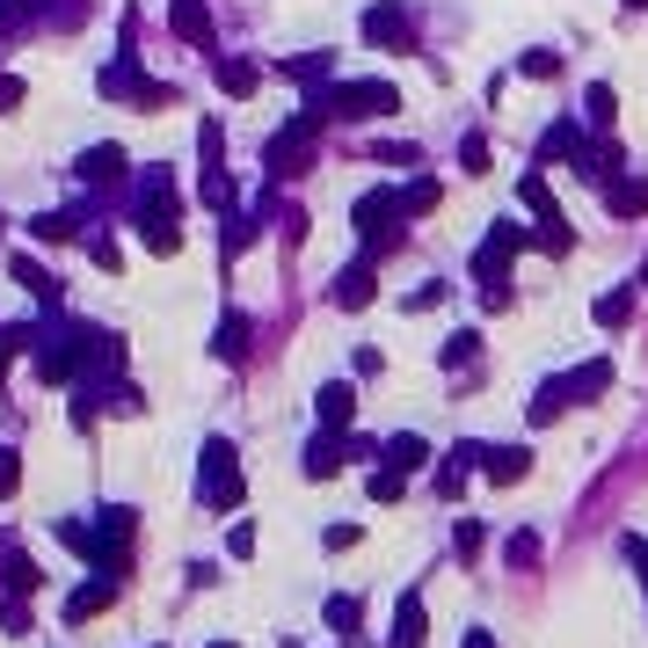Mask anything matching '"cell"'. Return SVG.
Listing matches in <instances>:
<instances>
[{
	"label": "cell",
	"mask_w": 648,
	"mask_h": 648,
	"mask_svg": "<svg viewBox=\"0 0 648 648\" xmlns=\"http://www.w3.org/2000/svg\"><path fill=\"white\" fill-rule=\"evenodd\" d=\"M146 248H153V256H175V248H183V226H175V219H146Z\"/></svg>",
	"instance_id": "obj_29"
},
{
	"label": "cell",
	"mask_w": 648,
	"mask_h": 648,
	"mask_svg": "<svg viewBox=\"0 0 648 648\" xmlns=\"http://www.w3.org/2000/svg\"><path fill=\"white\" fill-rule=\"evenodd\" d=\"M459 169H466V175L488 169V139H481V132H466V139H459Z\"/></svg>",
	"instance_id": "obj_36"
},
{
	"label": "cell",
	"mask_w": 648,
	"mask_h": 648,
	"mask_svg": "<svg viewBox=\"0 0 648 648\" xmlns=\"http://www.w3.org/2000/svg\"><path fill=\"white\" fill-rule=\"evenodd\" d=\"M525 248V226H510V219H496L488 226V240L474 248V277L481 285H503V270H510V256Z\"/></svg>",
	"instance_id": "obj_8"
},
{
	"label": "cell",
	"mask_w": 648,
	"mask_h": 648,
	"mask_svg": "<svg viewBox=\"0 0 648 648\" xmlns=\"http://www.w3.org/2000/svg\"><path fill=\"white\" fill-rule=\"evenodd\" d=\"M437 204V183H409V190H401V212H431Z\"/></svg>",
	"instance_id": "obj_40"
},
{
	"label": "cell",
	"mask_w": 648,
	"mask_h": 648,
	"mask_svg": "<svg viewBox=\"0 0 648 648\" xmlns=\"http://www.w3.org/2000/svg\"><path fill=\"white\" fill-rule=\"evenodd\" d=\"M358 29H364V45H379V51H415V8H401V0H372Z\"/></svg>",
	"instance_id": "obj_7"
},
{
	"label": "cell",
	"mask_w": 648,
	"mask_h": 648,
	"mask_svg": "<svg viewBox=\"0 0 648 648\" xmlns=\"http://www.w3.org/2000/svg\"><path fill=\"white\" fill-rule=\"evenodd\" d=\"M372 291L379 285H372V256H364V263H350L336 277V307H372Z\"/></svg>",
	"instance_id": "obj_17"
},
{
	"label": "cell",
	"mask_w": 648,
	"mask_h": 648,
	"mask_svg": "<svg viewBox=\"0 0 648 648\" xmlns=\"http://www.w3.org/2000/svg\"><path fill=\"white\" fill-rule=\"evenodd\" d=\"M620 8H648V0H620Z\"/></svg>",
	"instance_id": "obj_47"
},
{
	"label": "cell",
	"mask_w": 648,
	"mask_h": 648,
	"mask_svg": "<svg viewBox=\"0 0 648 648\" xmlns=\"http://www.w3.org/2000/svg\"><path fill=\"white\" fill-rule=\"evenodd\" d=\"M212 648H234V641H212Z\"/></svg>",
	"instance_id": "obj_48"
},
{
	"label": "cell",
	"mask_w": 648,
	"mask_h": 648,
	"mask_svg": "<svg viewBox=\"0 0 648 648\" xmlns=\"http://www.w3.org/2000/svg\"><path fill=\"white\" fill-rule=\"evenodd\" d=\"M423 626H431V612L415 598H401V620H394V648H423Z\"/></svg>",
	"instance_id": "obj_21"
},
{
	"label": "cell",
	"mask_w": 648,
	"mask_h": 648,
	"mask_svg": "<svg viewBox=\"0 0 648 648\" xmlns=\"http://www.w3.org/2000/svg\"><path fill=\"white\" fill-rule=\"evenodd\" d=\"M0 576H8V590H15V598H29V590H37V569H29L23 553H8V569H0Z\"/></svg>",
	"instance_id": "obj_35"
},
{
	"label": "cell",
	"mask_w": 648,
	"mask_h": 648,
	"mask_svg": "<svg viewBox=\"0 0 648 648\" xmlns=\"http://www.w3.org/2000/svg\"><path fill=\"white\" fill-rule=\"evenodd\" d=\"M569 401H590V394H605V386H612V364L605 358H590V364H576V372H569Z\"/></svg>",
	"instance_id": "obj_18"
},
{
	"label": "cell",
	"mask_w": 648,
	"mask_h": 648,
	"mask_svg": "<svg viewBox=\"0 0 648 648\" xmlns=\"http://www.w3.org/2000/svg\"><path fill=\"white\" fill-rule=\"evenodd\" d=\"M583 124H590V132L612 124V88H605V80H590V96H583Z\"/></svg>",
	"instance_id": "obj_28"
},
{
	"label": "cell",
	"mask_w": 648,
	"mask_h": 648,
	"mask_svg": "<svg viewBox=\"0 0 648 648\" xmlns=\"http://www.w3.org/2000/svg\"><path fill=\"white\" fill-rule=\"evenodd\" d=\"M80 226H88V219H80V212H45V219H29V234L45 240V248H51V240H73V234H80Z\"/></svg>",
	"instance_id": "obj_22"
},
{
	"label": "cell",
	"mask_w": 648,
	"mask_h": 648,
	"mask_svg": "<svg viewBox=\"0 0 648 648\" xmlns=\"http://www.w3.org/2000/svg\"><path fill=\"white\" fill-rule=\"evenodd\" d=\"M590 313H598V328H626V321H634V291H605Z\"/></svg>",
	"instance_id": "obj_26"
},
{
	"label": "cell",
	"mask_w": 648,
	"mask_h": 648,
	"mask_svg": "<svg viewBox=\"0 0 648 648\" xmlns=\"http://www.w3.org/2000/svg\"><path fill=\"white\" fill-rule=\"evenodd\" d=\"M169 29L183 37V45L212 51V8H204V0H175V8H169Z\"/></svg>",
	"instance_id": "obj_11"
},
{
	"label": "cell",
	"mask_w": 648,
	"mask_h": 648,
	"mask_svg": "<svg viewBox=\"0 0 648 648\" xmlns=\"http://www.w3.org/2000/svg\"><path fill=\"white\" fill-rule=\"evenodd\" d=\"M23 96H29L23 80H15V73H0V110H23Z\"/></svg>",
	"instance_id": "obj_43"
},
{
	"label": "cell",
	"mask_w": 648,
	"mask_h": 648,
	"mask_svg": "<svg viewBox=\"0 0 648 648\" xmlns=\"http://www.w3.org/2000/svg\"><path fill=\"white\" fill-rule=\"evenodd\" d=\"M518 197H525V204H532V219H539V248H547V256H569V248H576V234H569V219H561V204H553L547 175L532 169L525 183H518Z\"/></svg>",
	"instance_id": "obj_5"
},
{
	"label": "cell",
	"mask_w": 648,
	"mask_h": 648,
	"mask_svg": "<svg viewBox=\"0 0 648 648\" xmlns=\"http://www.w3.org/2000/svg\"><path fill=\"white\" fill-rule=\"evenodd\" d=\"M240 248H256V219H226V256H240Z\"/></svg>",
	"instance_id": "obj_38"
},
{
	"label": "cell",
	"mask_w": 648,
	"mask_h": 648,
	"mask_svg": "<svg viewBox=\"0 0 648 648\" xmlns=\"http://www.w3.org/2000/svg\"><path fill=\"white\" fill-rule=\"evenodd\" d=\"M212 350H219V364H240V358H248V313H226V321H219V342H212Z\"/></svg>",
	"instance_id": "obj_20"
},
{
	"label": "cell",
	"mask_w": 648,
	"mask_h": 648,
	"mask_svg": "<svg viewBox=\"0 0 648 648\" xmlns=\"http://www.w3.org/2000/svg\"><path fill=\"white\" fill-rule=\"evenodd\" d=\"M532 561H539V532H518L510 539V569H532Z\"/></svg>",
	"instance_id": "obj_39"
},
{
	"label": "cell",
	"mask_w": 648,
	"mask_h": 648,
	"mask_svg": "<svg viewBox=\"0 0 648 648\" xmlns=\"http://www.w3.org/2000/svg\"><path fill=\"white\" fill-rule=\"evenodd\" d=\"M8 270H15V285H29V291H37V299H59V285H51V277H45V270H37V263H29V256H15V263H8Z\"/></svg>",
	"instance_id": "obj_31"
},
{
	"label": "cell",
	"mask_w": 648,
	"mask_h": 648,
	"mask_svg": "<svg viewBox=\"0 0 648 648\" xmlns=\"http://www.w3.org/2000/svg\"><path fill=\"white\" fill-rule=\"evenodd\" d=\"M328 66H336V59H328V51H299V59H285V80H299V88H321V80H328Z\"/></svg>",
	"instance_id": "obj_19"
},
{
	"label": "cell",
	"mask_w": 648,
	"mask_h": 648,
	"mask_svg": "<svg viewBox=\"0 0 648 648\" xmlns=\"http://www.w3.org/2000/svg\"><path fill=\"white\" fill-rule=\"evenodd\" d=\"M466 648H496V641H488V634H481V626H474V634H466Z\"/></svg>",
	"instance_id": "obj_46"
},
{
	"label": "cell",
	"mask_w": 648,
	"mask_h": 648,
	"mask_svg": "<svg viewBox=\"0 0 648 648\" xmlns=\"http://www.w3.org/2000/svg\"><path fill=\"white\" fill-rule=\"evenodd\" d=\"M313 132H321V117H313V110H307V117H291L285 132H277V139L263 146V169L277 175V183H285V175H299V169H307V161H313Z\"/></svg>",
	"instance_id": "obj_6"
},
{
	"label": "cell",
	"mask_w": 648,
	"mask_h": 648,
	"mask_svg": "<svg viewBox=\"0 0 648 648\" xmlns=\"http://www.w3.org/2000/svg\"><path fill=\"white\" fill-rule=\"evenodd\" d=\"M256 80H263V73L248 66V59H219V88H226V96H256Z\"/></svg>",
	"instance_id": "obj_24"
},
{
	"label": "cell",
	"mask_w": 648,
	"mask_h": 648,
	"mask_svg": "<svg viewBox=\"0 0 648 648\" xmlns=\"http://www.w3.org/2000/svg\"><path fill=\"white\" fill-rule=\"evenodd\" d=\"M96 88L110 102H146V110H169V102H175V88H169V80H146L139 59H110V66L96 73Z\"/></svg>",
	"instance_id": "obj_4"
},
{
	"label": "cell",
	"mask_w": 648,
	"mask_h": 648,
	"mask_svg": "<svg viewBox=\"0 0 648 648\" xmlns=\"http://www.w3.org/2000/svg\"><path fill=\"white\" fill-rule=\"evenodd\" d=\"M386 459H394L401 474H415V466L431 459V445H423V437H394V445H386Z\"/></svg>",
	"instance_id": "obj_30"
},
{
	"label": "cell",
	"mask_w": 648,
	"mask_h": 648,
	"mask_svg": "<svg viewBox=\"0 0 648 648\" xmlns=\"http://www.w3.org/2000/svg\"><path fill=\"white\" fill-rule=\"evenodd\" d=\"M197 190H204V204H234V175H226V169H204V183H197Z\"/></svg>",
	"instance_id": "obj_37"
},
{
	"label": "cell",
	"mask_w": 648,
	"mask_h": 648,
	"mask_svg": "<svg viewBox=\"0 0 648 648\" xmlns=\"http://www.w3.org/2000/svg\"><path fill=\"white\" fill-rule=\"evenodd\" d=\"M481 466H488V481H503V488H510V481L532 474V452H525V445H496V452H481Z\"/></svg>",
	"instance_id": "obj_16"
},
{
	"label": "cell",
	"mask_w": 648,
	"mask_h": 648,
	"mask_svg": "<svg viewBox=\"0 0 648 648\" xmlns=\"http://www.w3.org/2000/svg\"><path fill=\"white\" fill-rule=\"evenodd\" d=\"M197 503L204 510H234L240 503V452L226 437H204V466H197Z\"/></svg>",
	"instance_id": "obj_3"
},
{
	"label": "cell",
	"mask_w": 648,
	"mask_h": 648,
	"mask_svg": "<svg viewBox=\"0 0 648 648\" xmlns=\"http://www.w3.org/2000/svg\"><path fill=\"white\" fill-rule=\"evenodd\" d=\"M117 590H124V576H102V569H96V583H80V590L66 598V620H96V612L117 598Z\"/></svg>",
	"instance_id": "obj_12"
},
{
	"label": "cell",
	"mask_w": 648,
	"mask_h": 648,
	"mask_svg": "<svg viewBox=\"0 0 648 648\" xmlns=\"http://www.w3.org/2000/svg\"><path fill=\"white\" fill-rule=\"evenodd\" d=\"M605 204H612V219H641L648 212V183L641 175H612V183H605Z\"/></svg>",
	"instance_id": "obj_14"
},
{
	"label": "cell",
	"mask_w": 648,
	"mask_h": 648,
	"mask_svg": "<svg viewBox=\"0 0 648 648\" xmlns=\"http://www.w3.org/2000/svg\"><path fill=\"white\" fill-rule=\"evenodd\" d=\"M342 459H350L342 431H328V423H321V437L307 445V474H313V481H328V474H342Z\"/></svg>",
	"instance_id": "obj_13"
},
{
	"label": "cell",
	"mask_w": 648,
	"mask_h": 648,
	"mask_svg": "<svg viewBox=\"0 0 648 648\" xmlns=\"http://www.w3.org/2000/svg\"><path fill=\"white\" fill-rule=\"evenodd\" d=\"M518 73H525V80H553V73H561V51H547V45L518 51Z\"/></svg>",
	"instance_id": "obj_27"
},
{
	"label": "cell",
	"mask_w": 648,
	"mask_h": 648,
	"mask_svg": "<svg viewBox=\"0 0 648 648\" xmlns=\"http://www.w3.org/2000/svg\"><path fill=\"white\" fill-rule=\"evenodd\" d=\"M73 175H80V183H88V190H117L124 175H132V161H124V146H88V153H80V161H73Z\"/></svg>",
	"instance_id": "obj_9"
},
{
	"label": "cell",
	"mask_w": 648,
	"mask_h": 648,
	"mask_svg": "<svg viewBox=\"0 0 648 648\" xmlns=\"http://www.w3.org/2000/svg\"><path fill=\"white\" fill-rule=\"evenodd\" d=\"M313 409H321V423H328V431H342V423H350V415H358V386H321V394H313Z\"/></svg>",
	"instance_id": "obj_15"
},
{
	"label": "cell",
	"mask_w": 648,
	"mask_h": 648,
	"mask_svg": "<svg viewBox=\"0 0 648 648\" xmlns=\"http://www.w3.org/2000/svg\"><path fill=\"white\" fill-rule=\"evenodd\" d=\"M372 153H379V161H401V169H423V153H415V146H372Z\"/></svg>",
	"instance_id": "obj_44"
},
{
	"label": "cell",
	"mask_w": 648,
	"mask_h": 648,
	"mask_svg": "<svg viewBox=\"0 0 648 648\" xmlns=\"http://www.w3.org/2000/svg\"><path fill=\"white\" fill-rule=\"evenodd\" d=\"M401 496H409V474H401V466L372 474V503H401Z\"/></svg>",
	"instance_id": "obj_33"
},
{
	"label": "cell",
	"mask_w": 648,
	"mask_h": 648,
	"mask_svg": "<svg viewBox=\"0 0 648 648\" xmlns=\"http://www.w3.org/2000/svg\"><path fill=\"white\" fill-rule=\"evenodd\" d=\"M358 234H364V256H372V263H379V256H394V248H401V190H364L358 197Z\"/></svg>",
	"instance_id": "obj_2"
},
{
	"label": "cell",
	"mask_w": 648,
	"mask_h": 648,
	"mask_svg": "<svg viewBox=\"0 0 648 648\" xmlns=\"http://www.w3.org/2000/svg\"><path fill=\"white\" fill-rule=\"evenodd\" d=\"M146 219H175V175L161 169V161L139 175V226Z\"/></svg>",
	"instance_id": "obj_10"
},
{
	"label": "cell",
	"mask_w": 648,
	"mask_h": 648,
	"mask_svg": "<svg viewBox=\"0 0 648 648\" xmlns=\"http://www.w3.org/2000/svg\"><path fill=\"white\" fill-rule=\"evenodd\" d=\"M15 481H23V466H15V452H8V445H0V503H8V496H15Z\"/></svg>",
	"instance_id": "obj_42"
},
{
	"label": "cell",
	"mask_w": 648,
	"mask_h": 648,
	"mask_svg": "<svg viewBox=\"0 0 648 648\" xmlns=\"http://www.w3.org/2000/svg\"><path fill=\"white\" fill-rule=\"evenodd\" d=\"M525 409H532V423H553V415L569 409V386H561V379H547V386H539V394L525 401Z\"/></svg>",
	"instance_id": "obj_25"
},
{
	"label": "cell",
	"mask_w": 648,
	"mask_h": 648,
	"mask_svg": "<svg viewBox=\"0 0 648 648\" xmlns=\"http://www.w3.org/2000/svg\"><path fill=\"white\" fill-rule=\"evenodd\" d=\"M358 620H364V598H328V626L336 634H358Z\"/></svg>",
	"instance_id": "obj_34"
},
{
	"label": "cell",
	"mask_w": 648,
	"mask_h": 648,
	"mask_svg": "<svg viewBox=\"0 0 648 648\" xmlns=\"http://www.w3.org/2000/svg\"><path fill=\"white\" fill-rule=\"evenodd\" d=\"M626 561H634V569L648 576V539H626Z\"/></svg>",
	"instance_id": "obj_45"
},
{
	"label": "cell",
	"mask_w": 648,
	"mask_h": 648,
	"mask_svg": "<svg viewBox=\"0 0 648 648\" xmlns=\"http://www.w3.org/2000/svg\"><path fill=\"white\" fill-rule=\"evenodd\" d=\"M474 342H481V336H474V328H459V336H452V342H445V364H452V372H459V364L474 358Z\"/></svg>",
	"instance_id": "obj_41"
},
{
	"label": "cell",
	"mask_w": 648,
	"mask_h": 648,
	"mask_svg": "<svg viewBox=\"0 0 648 648\" xmlns=\"http://www.w3.org/2000/svg\"><path fill=\"white\" fill-rule=\"evenodd\" d=\"M29 23H37V8H29V0H0V37H23Z\"/></svg>",
	"instance_id": "obj_32"
},
{
	"label": "cell",
	"mask_w": 648,
	"mask_h": 648,
	"mask_svg": "<svg viewBox=\"0 0 648 648\" xmlns=\"http://www.w3.org/2000/svg\"><path fill=\"white\" fill-rule=\"evenodd\" d=\"M307 110L321 124H358V117H386V110H401V88H394V80H342V88H321Z\"/></svg>",
	"instance_id": "obj_1"
},
{
	"label": "cell",
	"mask_w": 648,
	"mask_h": 648,
	"mask_svg": "<svg viewBox=\"0 0 648 648\" xmlns=\"http://www.w3.org/2000/svg\"><path fill=\"white\" fill-rule=\"evenodd\" d=\"M576 146H583V124L569 117V124H553L547 139H539V161H569V153H576Z\"/></svg>",
	"instance_id": "obj_23"
}]
</instances>
